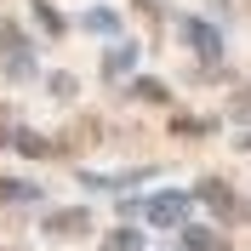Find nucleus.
<instances>
[{
	"label": "nucleus",
	"instance_id": "5",
	"mask_svg": "<svg viewBox=\"0 0 251 251\" xmlns=\"http://www.w3.org/2000/svg\"><path fill=\"white\" fill-rule=\"evenodd\" d=\"M188 40L200 46V57H217V29H205V23H188Z\"/></svg>",
	"mask_w": 251,
	"mask_h": 251
},
{
	"label": "nucleus",
	"instance_id": "2",
	"mask_svg": "<svg viewBox=\"0 0 251 251\" xmlns=\"http://www.w3.org/2000/svg\"><path fill=\"white\" fill-rule=\"evenodd\" d=\"M183 211H188V194H160V200L149 205V217H154L160 228H172V223H183Z\"/></svg>",
	"mask_w": 251,
	"mask_h": 251
},
{
	"label": "nucleus",
	"instance_id": "6",
	"mask_svg": "<svg viewBox=\"0 0 251 251\" xmlns=\"http://www.w3.org/2000/svg\"><path fill=\"white\" fill-rule=\"evenodd\" d=\"M103 251H143V234H131V228H114V234L103 240Z\"/></svg>",
	"mask_w": 251,
	"mask_h": 251
},
{
	"label": "nucleus",
	"instance_id": "3",
	"mask_svg": "<svg viewBox=\"0 0 251 251\" xmlns=\"http://www.w3.org/2000/svg\"><path fill=\"white\" fill-rule=\"evenodd\" d=\"M200 200L211 205V211H223V217L234 211V194H228V183H217V177H205V183H200Z\"/></svg>",
	"mask_w": 251,
	"mask_h": 251
},
{
	"label": "nucleus",
	"instance_id": "10",
	"mask_svg": "<svg viewBox=\"0 0 251 251\" xmlns=\"http://www.w3.org/2000/svg\"><path fill=\"white\" fill-rule=\"evenodd\" d=\"M126 63H131V51H126V46H120V51H114V57H109V63H103V69H109V75H126Z\"/></svg>",
	"mask_w": 251,
	"mask_h": 251
},
{
	"label": "nucleus",
	"instance_id": "11",
	"mask_svg": "<svg viewBox=\"0 0 251 251\" xmlns=\"http://www.w3.org/2000/svg\"><path fill=\"white\" fill-rule=\"evenodd\" d=\"M234 114H240V120H251V92H246V97L234 103Z\"/></svg>",
	"mask_w": 251,
	"mask_h": 251
},
{
	"label": "nucleus",
	"instance_id": "9",
	"mask_svg": "<svg viewBox=\"0 0 251 251\" xmlns=\"http://www.w3.org/2000/svg\"><path fill=\"white\" fill-rule=\"evenodd\" d=\"M34 188L29 183H17V177H0V200H29Z\"/></svg>",
	"mask_w": 251,
	"mask_h": 251
},
{
	"label": "nucleus",
	"instance_id": "8",
	"mask_svg": "<svg viewBox=\"0 0 251 251\" xmlns=\"http://www.w3.org/2000/svg\"><path fill=\"white\" fill-rule=\"evenodd\" d=\"M131 97H143V103H166V86H160V80H137Z\"/></svg>",
	"mask_w": 251,
	"mask_h": 251
},
{
	"label": "nucleus",
	"instance_id": "12",
	"mask_svg": "<svg viewBox=\"0 0 251 251\" xmlns=\"http://www.w3.org/2000/svg\"><path fill=\"white\" fill-rule=\"evenodd\" d=\"M0 143H6V137H0Z\"/></svg>",
	"mask_w": 251,
	"mask_h": 251
},
{
	"label": "nucleus",
	"instance_id": "1",
	"mask_svg": "<svg viewBox=\"0 0 251 251\" xmlns=\"http://www.w3.org/2000/svg\"><path fill=\"white\" fill-rule=\"evenodd\" d=\"M86 228H92V211H51L46 217V234H57V240H75V234H86Z\"/></svg>",
	"mask_w": 251,
	"mask_h": 251
},
{
	"label": "nucleus",
	"instance_id": "7",
	"mask_svg": "<svg viewBox=\"0 0 251 251\" xmlns=\"http://www.w3.org/2000/svg\"><path fill=\"white\" fill-rule=\"evenodd\" d=\"M12 143L23 149V154H34V160H40V154H51V143H46V137H34V131H17Z\"/></svg>",
	"mask_w": 251,
	"mask_h": 251
},
{
	"label": "nucleus",
	"instance_id": "4",
	"mask_svg": "<svg viewBox=\"0 0 251 251\" xmlns=\"http://www.w3.org/2000/svg\"><path fill=\"white\" fill-rule=\"evenodd\" d=\"M183 246H188V251H228V240H223L217 228H188Z\"/></svg>",
	"mask_w": 251,
	"mask_h": 251
}]
</instances>
